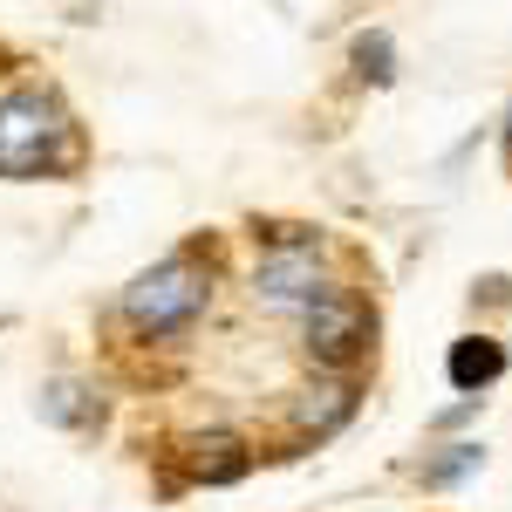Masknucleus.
Masks as SVG:
<instances>
[{
	"label": "nucleus",
	"mask_w": 512,
	"mask_h": 512,
	"mask_svg": "<svg viewBox=\"0 0 512 512\" xmlns=\"http://www.w3.org/2000/svg\"><path fill=\"white\" fill-rule=\"evenodd\" d=\"M69 158V117L55 96L14 89L0 103V178H41Z\"/></svg>",
	"instance_id": "1"
},
{
	"label": "nucleus",
	"mask_w": 512,
	"mask_h": 512,
	"mask_svg": "<svg viewBox=\"0 0 512 512\" xmlns=\"http://www.w3.org/2000/svg\"><path fill=\"white\" fill-rule=\"evenodd\" d=\"M205 301H212V274L198 267L192 253H171V260L151 267V274L130 280L123 315H130V328H144V335H178V328L198 321Z\"/></svg>",
	"instance_id": "2"
},
{
	"label": "nucleus",
	"mask_w": 512,
	"mask_h": 512,
	"mask_svg": "<svg viewBox=\"0 0 512 512\" xmlns=\"http://www.w3.org/2000/svg\"><path fill=\"white\" fill-rule=\"evenodd\" d=\"M301 349H308V362L335 369V376L362 369L369 349H376V308H369L362 294H349V287L315 294V301L301 308Z\"/></svg>",
	"instance_id": "3"
},
{
	"label": "nucleus",
	"mask_w": 512,
	"mask_h": 512,
	"mask_svg": "<svg viewBox=\"0 0 512 512\" xmlns=\"http://www.w3.org/2000/svg\"><path fill=\"white\" fill-rule=\"evenodd\" d=\"M253 294H260L267 308H308L315 294H328L321 239H280L274 253L253 267Z\"/></svg>",
	"instance_id": "4"
},
{
	"label": "nucleus",
	"mask_w": 512,
	"mask_h": 512,
	"mask_svg": "<svg viewBox=\"0 0 512 512\" xmlns=\"http://www.w3.org/2000/svg\"><path fill=\"white\" fill-rule=\"evenodd\" d=\"M444 369H451V390L458 396H485L506 376V342H492V335H458L451 355H444Z\"/></svg>",
	"instance_id": "5"
},
{
	"label": "nucleus",
	"mask_w": 512,
	"mask_h": 512,
	"mask_svg": "<svg viewBox=\"0 0 512 512\" xmlns=\"http://www.w3.org/2000/svg\"><path fill=\"white\" fill-rule=\"evenodd\" d=\"M185 465H192L198 485H233V478H246L253 451H246L233 431H205V437H192V444H185Z\"/></svg>",
	"instance_id": "6"
},
{
	"label": "nucleus",
	"mask_w": 512,
	"mask_h": 512,
	"mask_svg": "<svg viewBox=\"0 0 512 512\" xmlns=\"http://www.w3.org/2000/svg\"><path fill=\"white\" fill-rule=\"evenodd\" d=\"M349 417H355V390L349 383H315V390L294 396V431H308V437L342 431Z\"/></svg>",
	"instance_id": "7"
},
{
	"label": "nucleus",
	"mask_w": 512,
	"mask_h": 512,
	"mask_svg": "<svg viewBox=\"0 0 512 512\" xmlns=\"http://www.w3.org/2000/svg\"><path fill=\"white\" fill-rule=\"evenodd\" d=\"M478 465H485V451H478V444H451L444 458H431V465H424V485H458V478L478 472Z\"/></svg>",
	"instance_id": "8"
},
{
	"label": "nucleus",
	"mask_w": 512,
	"mask_h": 512,
	"mask_svg": "<svg viewBox=\"0 0 512 512\" xmlns=\"http://www.w3.org/2000/svg\"><path fill=\"white\" fill-rule=\"evenodd\" d=\"M355 62H362V76L390 82V35H362L355 41Z\"/></svg>",
	"instance_id": "9"
},
{
	"label": "nucleus",
	"mask_w": 512,
	"mask_h": 512,
	"mask_svg": "<svg viewBox=\"0 0 512 512\" xmlns=\"http://www.w3.org/2000/svg\"><path fill=\"white\" fill-rule=\"evenodd\" d=\"M506 164H512V110H506Z\"/></svg>",
	"instance_id": "10"
}]
</instances>
